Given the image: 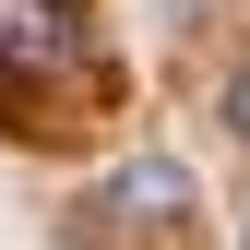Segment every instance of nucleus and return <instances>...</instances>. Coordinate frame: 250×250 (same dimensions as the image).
I'll return each instance as SVG.
<instances>
[{
	"mask_svg": "<svg viewBox=\"0 0 250 250\" xmlns=\"http://www.w3.org/2000/svg\"><path fill=\"white\" fill-rule=\"evenodd\" d=\"M227 119H238V143H250V72H238V83H227Z\"/></svg>",
	"mask_w": 250,
	"mask_h": 250,
	"instance_id": "f03ea898",
	"label": "nucleus"
},
{
	"mask_svg": "<svg viewBox=\"0 0 250 250\" xmlns=\"http://www.w3.org/2000/svg\"><path fill=\"white\" fill-rule=\"evenodd\" d=\"M96 203H107V214H143V227H167V214L191 203V167H179V155H143V167H119Z\"/></svg>",
	"mask_w": 250,
	"mask_h": 250,
	"instance_id": "f257e3e1",
	"label": "nucleus"
}]
</instances>
